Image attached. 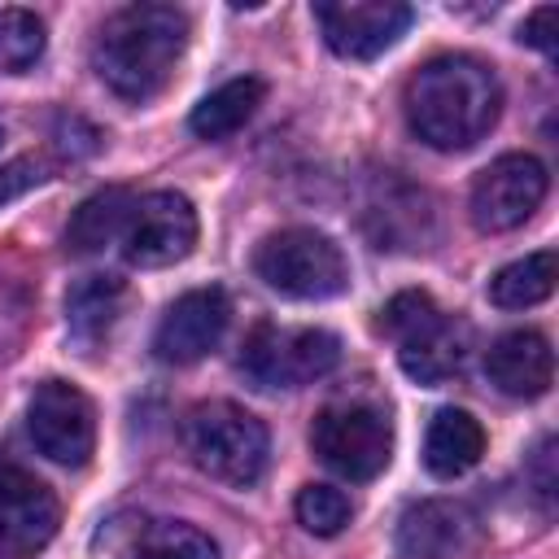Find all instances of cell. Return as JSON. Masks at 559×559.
<instances>
[{
  "label": "cell",
  "instance_id": "obj_10",
  "mask_svg": "<svg viewBox=\"0 0 559 559\" xmlns=\"http://www.w3.org/2000/svg\"><path fill=\"white\" fill-rule=\"evenodd\" d=\"M546 166L533 153H502L493 157L476 183H472V223L489 236L498 231H515L520 223L533 218V210L546 201Z\"/></svg>",
  "mask_w": 559,
  "mask_h": 559
},
{
  "label": "cell",
  "instance_id": "obj_16",
  "mask_svg": "<svg viewBox=\"0 0 559 559\" xmlns=\"http://www.w3.org/2000/svg\"><path fill=\"white\" fill-rule=\"evenodd\" d=\"M114 559H218V542L188 520H114L109 528Z\"/></svg>",
  "mask_w": 559,
  "mask_h": 559
},
{
  "label": "cell",
  "instance_id": "obj_13",
  "mask_svg": "<svg viewBox=\"0 0 559 559\" xmlns=\"http://www.w3.org/2000/svg\"><path fill=\"white\" fill-rule=\"evenodd\" d=\"M314 22L323 31V44L336 57L371 61L406 35L415 13L411 4H397V0H341V4H314Z\"/></svg>",
  "mask_w": 559,
  "mask_h": 559
},
{
  "label": "cell",
  "instance_id": "obj_20",
  "mask_svg": "<svg viewBox=\"0 0 559 559\" xmlns=\"http://www.w3.org/2000/svg\"><path fill=\"white\" fill-rule=\"evenodd\" d=\"M131 205H135V197L127 188H100V192H92L70 214V223H66V249L70 253H96V249H105L114 236H122Z\"/></svg>",
  "mask_w": 559,
  "mask_h": 559
},
{
  "label": "cell",
  "instance_id": "obj_7",
  "mask_svg": "<svg viewBox=\"0 0 559 559\" xmlns=\"http://www.w3.org/2000/svg\"><path fill=\"white\" fill-rule=\"evenodd\" d=\"M341 362V341L328 328L258 323L245 336L240 371L258 389H306Z\"/></svg>",
  "mask_w": 559,
  "mask_h": 559
},
{
  "label": "cell",
  "instance_id": "obj_15",
  "mask_svg": "<svg viewBox=\"0 0 559 559\" xmlns=\"http://www.w3.org/2000/svg\"><path fill=\"white\" fill-rule=\"evenodd\" d=\"M485 376L507 397H542L555 380V349L533 328H511L489 341L485 349Z\"/></svg>",
  "mask_w": 559,
  "mask_h": 559
},
{
  "label": "cell",
  "instance_id": "obj_2",
  "mask_svg": "<svg viewBox=\"0 0 559 559\" xmlns=\"http://www.w3.org/2000/svg\"><path fill=\"white\" fill-rule=\"evenodd\" d=\"M188 35H192V22L183 9L127 4L105 17V26L92 44V66L114 96L144 105L175 79Z\"/></svg>",
  "mask_w": 559,
  "mask_h": 559
},
{
  "label": "cell",
  "instance_id": "obj_22",
  "mask_svg": "<svg viewBox=\"0 0 559 559\" xmlns=\"http://www.w3.org/2000/svg\"><path fill=\"white\" fill-rule=\"evenodd\" d=\"M44 22L31 9H0V70L26 74L44 57Z\"/></svg>",
  "mask_w": 559,
  "mask_h": 559
},
{
  "label": "cell",
  "instance_id": "obj_23",
  "mask_svg": "<svg viewBox=\"0 0 559 559\" xmlns=\"http://www.w3.org/2000/svg\"><path fill=\"white\" fill-rule=\"evenodd\" d=\"M293 511H297V524H301L306 533H314V537H336V533L349 524V515H354L349 498H345L336 485H306V489L297 493Z\"/></svg>",
  "mask_w": 559,
  "mask_h": 559
},
{
  "label": "cell",
  "instance_id": "obj_1",
  "mask_svg": "<svg viewBox=\"0 0 559 559\" xmlns=\"http://www.w3.org/2000/svg\"><path fill=\"white\" fill-rule=\"evenodd\" d=\"M502 114V79L472 52H441L406 83V122L437 153H463L493 131Z\"/></svg>",
  "mask_w": 559,
  "mask_h": 559
},
{
  "label": "cell",
  "instance_id": "obj_17",
  "mask_svg": "<svg viewBox=\"0 0 559 559\" xmlns=\"http://www.w3.org/2000/svg\"><path fill=\"white\" fill-rule=\"evenodd\" d=\"M485 454V428L472 411L463 406H441L432 419H428V432H424V467L437 476V480H454L463 472H472Z\"/></svg>",
  "mask_w": 559,
  "mask_h": 559
},
{
  "label": "cell",
  "instance_id": "obj_11",
  "mask_svg": "<svg viewBox=\"0 0 559 559\" xmlns=\"http://www.w3.org/2000/svg\"><path fill=\"white\" fill-rule=\"evenodd\" d=\"M61 524L57 493L17 459L0 454V559H35Z\"/></svg>",
  "mask_w": 559,
  "mask_h": 559
},
{
  "label": "cell",
  "instance_id": "obj_5",
  "mask_svg": "<svg viewBox=\"0 0 559 559\" xmlns=\"http://www.w3.org/2000/svg\"><path fill=\"white\" fill-rule=\"evenodd\" d=\"M310 445L323 467L345 480H376L393 459L389 406L371 393H345L319 406L310 424Z\"/></svg>",
  "mask_w": 559,
  "mask_h": 559
},
{
  "label": "cell",
  "instance_id": "obj_18",
  "mask_svg": "<svg viewBox=\"0 0 559 559\" xmlns=\"http://www.w3.org/2000/svg\"><path fill=\"white\" fill-rule=\"evenodd\" d=\"M122 301H127V284L118 275H83L70 284L66 293V328H70V341L92 354L109 328L118 323L122 314Z\"/></svg>",
  "mask_w": 559,
  "mask_h": 559
},
{
  "label": "cell",
  "instance_id": "obj_14",
  "mask_svg": "<svg viewBox=\"0 0 559 559\" xmlns=\"http://www.w3.org/2000/svg\"><path fill=\"white\" fill-rule=\"evenodd\" d=\"M231 319V301L223 288H188L183 297H175L153 332V354L170 367H188L201 362L210 349H218L223 332Z\"/></svg>",
  "mask_w": 559,
  "mask_h": 559
},
{
  "label": "cell",
  "instance_id": "obj_24",
  "mask_svg": "<svg viewBox=\"0 0 559 559\" xmlns=\"http://www.w3.org/2000/svg\"><path fill=\"white\" fill-rule=\"evenodd\" d=\"M48 175H52V166L44 157H17V162L0 166V205H9L13 197H22L26 188L44 183Z\"/></svg>",
  "mask_w": 559,
  "mask_h": 559
},
{
  "label": "cell",
  "instance_id": "obj_19",
  "mask_svg": "<svg viewBox=\"0 0 559 559\" xmlns=\"http://www.w3.org/2000/svg\"><path fill=\"white\" fill-rule=\"evenodd\" d=\"M262 100H266V83H262V79H253V74L227 79L223 87H214L210 96L197 100L188 127H192V135H201V140H227V135H236V131L258 114Z\"/></svg>",
  "mask_w": 559,
  "mask_h": 559
},
{
  "label": "cell",
  "instance_id": "obj_9",
  "mask_svg": "<svg viewBox=\"0 0 559 559\" xmlns=\"http://www.w3.org/2000/svg\"><path fill=\"white\" fill-rule=\"evenodd\" d=\"M26 432L35 450L61 467H83L96 450V411L70 380H44L26 406Z\"/></svg>",
  "mask_w": 559,
  "mask_h": 559
},
{
  "label": "cell",
  "instance_id": "obj_8",
  "mask_svg": "<svg viewBox=\"0 0 559 559\" xmlns=\"http://www.w3.org/2000/svg\"><path fill=\"white\" fill-rule=\"evenodd\" d=\"M118 240H122V258L140 271L175 266L197 245V210L183 192H170V188L144 192L135 197Z\"/></svg>",
  "mask_w": 559,
  "mask_h": 559
},
{
  "label": "cell",
  "instance_id": "obj_6",
  "mask_svg": "<svg viewBox=\"0 0 559 559\" xmlns=\"http://www.w3.org/2000/svg\"><path fill=\"white\" fill-rule=\"evenodd\" d=\"M253 275L293 301H328L349 288L341 245L314 227H280L253 249Z\"/></svg>",
  "mask_w": 559,
  "mask_h": 559
},
{
  "label": "cell",
  "instance_id": "obj_25",
  "mask_svg": "<svg viewBox=\"0 0 559 559\" xmlns=\"http://www.w3.org/2000/svg\"><path fill=\"white\" fill-rule=\"evenodd\" d=\"M555 35H559V13H555V4L533 9V13L524 17V26H520V39H524L528 48L546 52V57H555Z\"/></svg>",
  "mask_w": 559,
  "mask_h": 559
},
{
  "label": "cell",
  "instance_id": "obj_3",
  "mask_svg": "<svg viewBox=\"0 0 559 559\" xmlns=\"http://www.w3.org/2000/svg\"><path fill=\"white\" fill-rule=\"evenodd\" d=\"M380 332L397 341V367L415 384H445L463 371L472 349V328L459 314H445L428 293L406 288L380 310Z\"/></svg>",
  "mask_w": 559,
  "mask_h": 559
},
{
  "label": "cell",
  "instance_id": "obj_21",
  "mask_svg": "<svg viewBox=\"0 0 559 559\" xmlns=\"http://www.w3.org/2000/svg\"><path fill=\"white\" fill-rule=\"evenodd\" d=\"M555 266H559L555 249H537V253H524V258L498 266L489 280V301L498 310H528V306L546 301L555 293Z\"/></svg>",
  "mask_w": 559,
  "mask_h": 559
},
{
  "label": "cell",
  "instance_id": "obj_26",
  "mask_svg": "<svg viewBox=\"0 0 559 559\" xmlns=\"http://www.w3.org/2000/svg\"><path fill=\"white\" fill-rule=\"evenodd\" d=\"M0 140H4V131H0Z\"/></svg>",
  "mask_w": 559,
  "mask_h": 559
},
{
  "label": "cell",
  "instance_id": "obj_12",
  "mask_svg": "<svg viewBox=\"0 0 559 559\" xmlns=\"http://www.w3.org/2000/svg\"><path fill=\"white\" fill-rule=\"evenodd\" d=\"M485 542L480 515L459 498H424L397 515L393 555L397 559H467Z\"/></svg>",
  "mask_w": 559,
  "mask_h": 559
},
{
  "label": "cell",
  "instance_id": "obj_4",
  "mask_svg": "<svg viewBox=\"0 0 559 559\" xmlns=\"http://www.w3.org/2000/svg\"><path fill=\"white\" fill-rule=\"evenodd\" d=\"M183 450L210 480H223L231 489H249L266 472L271 432L253 411L214 397V402H201L183 415Z\"/></svg>",
  "mask_w": 559,
  "mask_h": 559
}]
</instances>
